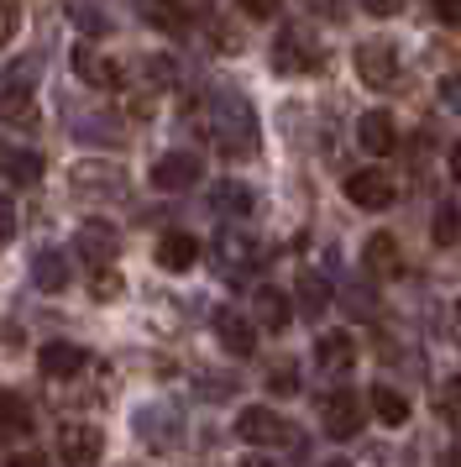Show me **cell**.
Segmentation results:
<instances>
[{
    "label": "cell",
    "mask_w": 461,
    "mask_h": 467,
    "mask_svg": "<svg viewBox=\"0 0 461 467\" xmlns=\"http://www.w3.org/2000/svg\"><path fill=\"white\" fill-rule=\"evenodd\" d=\"M325 64V53H320V47L310 43V37H278V43H272V68H278V74H289V79H299V74H314V68Z\"/></svg>",
    "instance_id": "cell-6"
},
{
    "label": "cell",
    "mask_w": 461,
    "mask_h": 467,
    "mask_svg": "<svg viewBox=\"0 0 461 467\" xmlns=\"http://www.w3.org/2000/svg\"><path fill=\"white\" fill-rule=\"evenodd\" d=\"M215 337H220V347H226L230 358H251L257 352V326L241 310H230V305L215 310Z\"/></svg>",
    "instance_id": "cell-8"
},
{
    "label": "cell",
    "mask_w": 461,
    "mask_h": 467,
    "mask_svg": "<svg viewBox=\"0 0 461 467\" xmlns=\"http://www.w3.org/2000/svg\"><path fill=\"white\" fill-rule=\"evenodd\" d=\"M451 179H456V184H461V142H456V148H451Z\"/></svg>",
    "instance_id": "cell-35"
},
{
    "label": "cell",
    "mask_w": 461,
    "mask_h": 467,
    "mask_svg": "<svg viewBox=\"0 0 461 467\" xmlns=\"http://www.w3.org/2000/svg\"><path fill=\"white\" fill-rule=\"evenodd\" d=\"M346 200H352L356 211H388L398 200V190L383 169H356L352 179H346Z\"/></svg>",
    "instance_id": "cell-4"
},
{
    "label": "cell",
    "mask_w": 461,
    "mask_h": 467,
    "mask_svg": "<svg viewBox=\"0 0 461 467\" xmlns=\"http://www.w3.org/2000/svg\"><path fill=\"white\" fill-rule=\"evenodd\" d=\"M435 16H440L446 26H461V5H456V0H440V5H435Z\"/></svg>",
    "instance_id": "cell-33"
},
{
    "label": "cell",
    "mask_w": 461,
    "mask_h": 467,
    "mask_svg": "<svg viewBox=\"0 0 461 467\" xmlns=\"http://www.w3.org/2000/svg\"><path fill=\"white\" fill-rule=\"evenodd\" d=\"M84 347H74V341H47L37 352V368L47 373V379H74V373H84Z\"/></svg>",
    "instance_id": "cell-11"
},
{
    "label": "cell",
    "mask_w": 461,
    "mask_h": 467,
    "mask_svg": "<svg viewBox=\"0 0 461 467\" xmlns=\"http://www.w3.org/2000/svg\"><path fill=\"white\" fill-rule=\"evenodd\" d=\"M32 284H37V289H47V295L68 289V257H63L58 247H42V253L32 257Z\"/></svg>",
    "instance_id": "cell-16"
},
{
    "label": "cell",
    "mask_w": 461,
    "mask_h": 467,
    "mask_svg": "<svg viewBox=\"0 0 461 467\" xmlns=\"http://www.w3.org/2000/svg\"><path fill=\"white\" fill-rule=\"evenodd\" d=\"M251 310H257V326H262V331H283V326L293 320V299L283 295V289L262 284V289L251 295Z\"/></svg>",
    "instance_id": "cell-12"
},
{
    "label": "cell",
    "mask_w": 461,
    "mask_h": 467,
    "mask_svg": "<svg viewBox=\"0 0 461 467\" xmlns=\"http://www.w3.org/2000/svg\"><path fill=\"white\" fill-rule=\"evenodd\" d=\"M320 415H325V431H331L335 441H352L356 431L367 425V415H362V400H356L352 389H335L331 400L320 404Z\"/></svg>",
    "instance_id": "cell-5"
},
{
    "label": "cell",
    "mask_w": 461,
    "mask_h": 467,
    "mask_svg": "<svg viewBox=\"0 0 461 467\" xmlns=\"http://www.w3.org/2000/svg\"><path fill=\"white\" fill-rule=\"evenodd\" d=\"M116 295H121V274L100 268V274H95V299H116Z\"/></svg>",
    "instance_id": "cell-26"
},
{
    "label": "cell",
    "mask_w": 461,
    "mask_h": 467,
    "mask_svg": "<svg viewBox=\"0 0 461 467\" xmlns=\"http://www.w3.org/2000/svg\"><path fill=\"white\" fill-rule=\"evenodd\" d=\"M356 142L373 152V158H388V152L398 148V127L388 110H367L362 121H356Z\"/></svg>",
    "instance_id": "cell-9"
},
{
    "label": "cell",
    "mask_w": 461,
    "mask_h": 467,
    "mask_svg": "<svg viewBox=\"0 0 461 467\" xmlns=\"http://www.w3.org/2000/svg\"><path fill=\"white\" fill-rule=\"evenodd\" d=\"M0 425L5 431H32V404L16 389H0Z\"/></svg>",
    "instance_id": "cell-21"
},
{
    "label": "cell",
    "mask_w": 461,
    "mask_h": 467,
    "mask_svg": "<svg viewBox=\"0 0 461 467\" xmlns=\"http://www.w3.org/2000/svg\"><path fill=\"white\" fill-rule=\"evenodd\" d=\"M314 362L325 368V373H346L356 362V341L346 331H325V337L314 341Z\"/></svg>",
    "instance_id": "cell-15"
},
{
    "label": "cell",
    "mask_w": 461,
    "mask_h": 467,
    "mask_svg": "<svg viewBox=\"0 0 461 467\" xmlns=\"http://www.w3.org/2000/svg\"><path fill=\"white\" fill-rule=\"evenodd\" d=\"M220 257H226V268H247V263H257V253H251L247 236H226V242H220Z\"/></svg>",
    "instance_id": "cell-24"
},
{
    "label": "cell",
    "mask_w": 461,
    "mask_h": 467,
    "mask_svg": "<svg viewBox=\"0 0 461 467\" xmlns=\"http://www.w3.org/2000/svg\"><path fill=\"white\" fill-rule=\"evenodd\" d=\"M74 247H79L89 263H110V257H116V226H105V221H89V226H79Z\"/></svg>",
    "instance_id": "cell-17"
},
{
    "label": "cell",
    "mask_w": 461,
    "mask_h": 467,
    "mask_svg": "<svg viewBox=\"0 0 461 467\" xmlns=\"http://www.w3.org/2000/svg\"><path fill=\"white\" fill-rule=\"evenodd\" d=\"M325 467H352V462H325Z\"/></svg>",
    "instance_id": "cell-38"
},
{
    "label": "cell",
    "mask_w": 461,
    "mask_h": 467,
    "mask_svg": "<svg viewBox=\"0 0 461 467\" xmlns=\"http://www.w3.org/2000/svg\"><path fill=\"white\" fill-rule=\"evenodd\" d=\"M241 467H278V462H268V457H247Z\"/></svg>",
    "instance_id": "cell-36"
},
{
    "label": "cell",
    "mask_w": 461,
    "mask_h": 467,
    "mask_svg": "<svg viewBox=\"0 0 461 467\" xmlns=\"http://www.w3.org/2000/svg\"><path fill=\"white\" fill-rule=\"evenodd\" d=\"M268 389H272V394H299V379H293V368H272Z\"/></svg>",
    "instance_id": "cell-27"
},
{
    "label": "cell",
    "mask_w": 461,
    "mask_h": 467,
    "mask_svg": "<svg viewBox=\"0 0 461 467\" xmlns=\"http://www.w3.org/2000/svg\"><path fill=\"white\" fill-rule=\"evenodd\" d=\"M236 436L247 446H283V441H293V425L283 420V415L262 410V404H251V410L236 415Z\"/></svg>",
    "instance_id": "cell-1"
},
{
    "label": "cell",
    "mask_w": 461,
    "mask_h": 467,
    "mask_svg": "<svg viewBox=\"0 0 461 467\" xmlns=\"http://www.w3.org/2000/svg\"><path fill=\"white\" fill-rule=\"evenodd\" d=\"M210 205L220 215H251V205H257V194L247 190V184H236V179H226V184H215V194H210Z\"/></svg>",
    "instance_id": "cell-19"
},
{
    "label": "cell",
    "mask_w": 461,
    "mask_h": 467,
    "mask_svg": "<svg viewBox=\"0 0 461 467\" xmlns=\"http://www.w3.org/2000/svg\"><path fill=\"white\" fill-rule=\"evenodd\" d=\"M147 74H152V85L158 89L173 85V64H168V58H147Z\"/></svg>",
    "instance_id": "cell-29"
},
{
    "label": "cell",
    "mask_w": 461,
    "mask_h": 467,
    "mask_svg": "<svg viewBox=\"0 0 461 467\" xmlns=\"http://www.w3.org/2000/svg\"><path fill=\"white\" fill-rule=\"evenodd\" d=\"M194 263H200V236L168 232L163 242H158V268H168V274H184V268H194Z\"/></svg>",
    "instance_id": "cell-13"
},
{
    "label": "cell",
    "mask_w": 461,
    "mask_h": 467,
    "mask_svg": "<svg viewBox=\"0 0 461 467\" xmlns=\"http://www.w3.org/2000/svg\"><path fill=\"white\" fill-rule=\"evenodd\" d=\"M362 263H367V274L394 278L398 268H404V253H398V242L388 232H373L367 236V247H362Z\"/></svg>",
    "instance_id": "cell-14"
},
{
    "label": "cell",
    "mask_w": 461,
    "mask_h": 467,
    "mask_svg": "<svg viewBox=\"0 0 461 467\" xmlns=\"http://www.w3.org/2000/svg\"><path fill=\"white\" fill-rule=\"evenodd\" d=\"M356 79L367 89H394L398 85V47L394 43H362L356 47Z\"/></svg>",
    "instance_id": "cell-2"
},
{
    "label": "cell",
    "mask_w": 461,
    "mask_h": 467,
    "mask_svg": "<svg viewBox=\"0 0 461 467\" xmlns=\"http://www.w3.org/2000/svg\"><path fill=\"white\" fill-rule=\"evenodd\" d=\"M100 451H105L100 425L68 420V425L58 431V457H63L68 467H95V462H100Z\"/></svg>",
    "instance_id": "cell-3"
},
{
    "label": "cell",
    "mask_w": 461,
    "mask_h": 467,
    "mask_svg": "<svg viewBox=\"0 0 461 467\" xmlns=\"http://www.w3.org/2000/svg\"><path fill=\"white\" fill-rule=\"evenodd\" d=\"M446 467H461V451H451V457H446Z\"/></svg>",
    "instance_id": "cell-37"
},
{
    "label": "cell",
    "mask_w": 461,
    "mask_h": 467,
    "mask_svg": "<svg viewBox=\"0 0 461 467\" xmlns=\"http://www.w3.org/2000/svg\"><path fill=\"white\" fill-rule=\"evenodd\" d=\"M74 74H84V85L95 89H121V64H110V58H100L95 47H74Z\"/></svg>",
    "instance_id": "cell-10"
},
{
    "label": "cell",
    "mask_w": 461,
    "mask_h": 467,
    "mask_svg": "<svg viewBox=\"0 0 461 467\" xmlns=\"http://www.w3.org/2000/svg\"><path fill=\"white\" fill-rule=\"evenodd\" d=\"M5 467H47V457H42V451H16Z\"/></svg>",
    "instance_id": "cell-34"
},
{
    "label": "cell",
    "mask_w": 461,
    "mask_h": 467,
    "mask_svg": "<svg viewBox=\"0 0 461 467\" xmlns=\"http://www.w3.org/2000/svg\"><path fill=\"white\" fill-rule=\"evenodd\" d=\"M299 305H304V316H320V310L331 305V289H325V278H320V274L299 278Z\"/></svg>",
    "instance_id": "cell-22"
},
{
    "label": "cell",
    "mask_w": 461,
    "mask_h": 467,
    "mask_svg": "<svg viewBox=\"0 0 461 467\" xmlns=\"http://www.w3.org/2000/svg\"><path fill=\"white\" fill-rule=\"evenodd\" d=\"M68 22L79 26V32H89V37H100L105 32V11H95V5H68Z\"/></svg>",
    "instance_id": "cell-25"
},
{
    "label": "cell",
    "mask_w": 461,
    "mask_h": 467,
    "mask_svg": "<svg viewBox=\"0 0 461 467\" xmlns=\"http://www.w3.org/2000/svg\"><path fill=\"white\" fill-rule=\"evenodd\" d=\"M11 32H16V5H0V47L11 43Z\"/></svg>",
    "instance_id": "cell-32"
},
{
    "label": "cell",
    "mask_w": 461,
    "mask_h": 467,
    "mask_svg": "<svg viewBox=\"0 0 461 467\" xmlns=\"http://www.w3.org/2000/svg\"><path fill=\"white\" fill-rule=\"evenodd\" d=\"M435 242L440 247H461V205H440L435 211Z\"/></svg>",
    "instance_id": "cell-23"
},
{
    "label": "cell",
    "mask_w": 461,
    "mask_h": 467,
    "mask_svg": "<svg viewBox=\"0 0 461 467\" xmlns=\"http://www.w3.org/2000/svg\"><path fill=\"white\" fill-rule=\"evenodd\" d=\"M11 236H16V205L0 194V242H11Z\"/></svg>",
    "instance_id": "cell-28"
},
{
    "label": "cell",
    "mask_w": 461,
    "mask_h": 467,
    "mask_svg": "<svg viewBox=\"0 0 461 467\" xmlns=\"http://www.w3.org/2000/svg\"><path fill=\"white\" fill-rule=\"evenodd\" d=\"M0 169H5V179H11L16 190H26V184H37V179H42V158H37V152H26V148H11Z\"/></svg>",
    "instance_id": "cell-20"
},
{
    "label": "cell",
    "mask_w": 461,
    "mask_h": 467,
    "mask_svg": "<svg viewBox=\"0 0 461 467\" xmlns=\"http://www.w3.org/2000/svg\"><path fill=\"white\" fill-rule=\"evenodd\" d=\"M456 316H461V305H456Z\"/></svg>",
    "instance_id": "cell-39"
},
{
    "label": "cell",
    "mask_w": 461,
    "mask_h": 467,
    "mask_svg": "<svg viewBox=\"0 0 461 467\" xmlns=\"http://www.w3.org/2000/svg\"><path fill=\"white\" fill-rule=\"evenodd\" d=\"M440 95H446L451 110H461V74H446V79H440Z\"/></svg>",
    "instance_id": "cell-30"
},
{
    "label": "cell",
    "mask_w": 461,
    "mask_h": 467,
    "mask_svg": "<svg viewBox=\"0 0 461 467\" xmlns=\"http://www.w3.org/2000/svg\"><path fill=\"white\" fill-rule=\"evenodd\" d=\"M200 158L194 152H163L158 163H152V190H168V194H179L189 190V184H200Z\"/></svg>",
    "instance_id": "cell-7"
},
{
    "label": "cell",
    "mask_w": 461,
    "mask_h": 467,
    "mask_svg": "<svg viewBox=\"0 0 461 467\" xmlns=\"http://www.w3.org/2000/svg\"><path fill=\"white\" fill-rule=\"evenodd\" d=\"M446 420L461 431V383H451V389H446Z\"/></svg>",
    "instance_id": "cell-31"
},
{
    "label": "cell",
    "mask_w": 461,
    "mask_h": 467,
    "mask_svg": "<svg viewBox=\"0 0 461 467\" xmlns=\"http://www.w3.org/2000/svg\"><path fill=\"white\" fill-rule=\"evenodd\" d=\"M367 404H373V415L388 425V431H398V425L409 420V400H404L398 389H388V383H377L373 394H367Z\"/></svg>",
    "instance_id": "cell-18"
}]
</instances>
